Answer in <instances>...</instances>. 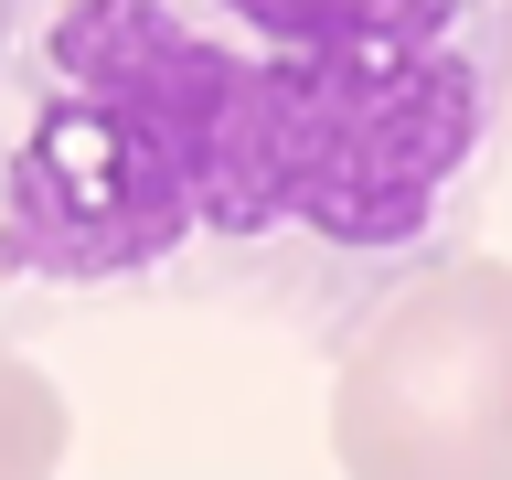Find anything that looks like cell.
I'll use <instances>...</instances> for the list:
<instances>
[{
	"label": "cell",
	"mask_w": 512,
	"mask_h": 480,
	"mask_svg": "<svg viewBox=\"0 0 512 480\" xmlns=\"http://www.w3.org/2000/svg\"><path fill=\"white\" fill-rule=\"evenodd\" d=\"M512 0H22L0 64V299L214 310L342 352L480 235Z\"/></svg>",
	"instance_id": "cell-1"
},
{
	"label": "cell",
	"mask_w": 512,
	"mask_h": 480,
	"mask_svg": "<svg viewBox=\"0 0 512 480\" xmlns=\"http://www.w3.org/2000/svg\"><path fill=\"white\" fill-rule=\"evenodd\" d=\"M342 470H512V256H438L342 342L331 374Z\"/></svg>",
	"instance_id": "cell-2"
},
{
	"label": "cell",
	"mask_w": 512,
	"mask_h": 480,
	"mask_svg": "<svg viewBox=\"0 0 512 480\" xmlns=\"http://www.w3.org/2000/svg\"><path fill=\"white\" fill-rule=\"evenodd\" d=\"M64 448H75L64 395L32 374L11 342H0V470H64Z\"/></svg>",
	"instance_id": "cell-3"
},
{
	"label": "cell",
	"mask_w": 512,
	"mask_h": 480,
	"mask_svg": "<svg viewBox=\"0 0 512 480\" xmlns=\"http://www.w3.org/2000/svg\"><path fill=\"white\" fill-rule=\"evenodd\" d=\"M11 32H22V0H0V64H11Z\"/></svg>",
	"instance_id": "cell-4"
}]
</instances>
